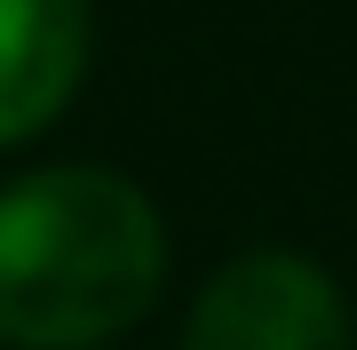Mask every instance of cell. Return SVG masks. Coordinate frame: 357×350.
I'll return each mask as SVG.
<instances>
[{
  "instance_id": "1",
  "label": "cell",
  "mask_w": 357,
  "mask_h": 350,
  "mask_svg": "<svg viewBox=\"0 0 357 350\" xmlns=\"http://www.w3.org/2000/svg\"><path fill=\"white\" fill-rule=\"evenodd\" d=\"M167 286V223L119 168H32L0 183V342L103 350Z\"/></svg>"
},
{
  "instance_id": "2",
  "label": "cell",
  "mask_w": 357,
  "mask_h": 350,
  "mask_svg": "<svg viewBox=\"0 0 357 350\" xmlns=\"http://www.w3.org/2000/svg\"><path fill=\"white\" fill-rule=\"evenodd\" d=\"M183 350H349V302L310 255L255 247L199 286Z\"/></svg>"
},
{
  "instance_id": "3",
  "label": "cell",
  "mask_w": 357,
  "mask_h": 350,
  "mask_svg": "<svg viewBox=\"0 0 357 350\" xmlns=\"http://www.w3.org/2000/svg\"><path fill=\"white\" fill-rule=\"evenodd\" d=\"M88 0H0V152L56 128L88 80Z\"/></svg>"
}]
</instances>
